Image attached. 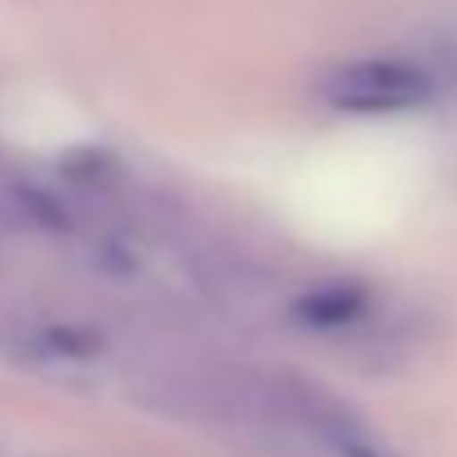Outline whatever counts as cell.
<instances>
[{
	"label": "cell",
	"mask_w": 457,
	"mask_h": 457,
	"mask_svg": "<svg viewBox=\"0 0 457 457\" xmlns=\"http://www.w3.org/2000/svg\"><path fill=\"white\" fill-rule=\"evenodd\" d=\"M445 94V71L431 58H355L320 76V98L346 116H395Z\"/></svg>",
	"instance_id": "6da1fadb"
},
{
	"label": "cell",
	"mask_w": 457,
	"mask_h": 457,
	"mask_svg": "<svg viewBox=\"0 0 457 457\" xmlns=\"http://www.w3.org/2000/svg\"><path fill=\"white\" fill-rule=\"evenodd\" d=\"M373 298L364 294V285H346V280H333V285H320L311 289L306 298L294 303V315L311 324V328H346L355 324L360 315H369Z\"/></svg>",
	"instance_id": "7a4b0ae2"
}]
</instances>
